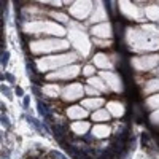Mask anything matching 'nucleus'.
<instances>
[{
	"instance_id": "26",
	"label": "nucleus",
	"mask_w": 159,
	"mask_h": 159,
	"mask_svg": "<svg viewBox=\"0 0 159 159\" xmlns=\"http://www.w3.org/2000/svg\"><path fill=\"white\" fill-rule=\"evenodd\" d=\"M16 94H18L19 97L22 96V89H21V88H18V89H16Z\"/></svg>"
},
{
	"instance_id": "15",
	"label": "nucleus",
	"mask_w": 159,
	"mask_h": 159,
	"mask_svg": "<svg viewBox=\"0 0 159 159\" xmlns=\"http://www.w3.org/2000/svg\"><path fill=\"white\" fill-rule=\"evenodd\" d=\"M43 92H45L46 96H49V97H57V94H59V86H57V84H49V86H45Z\"/></svg>"
},
{
	"instance_id": "6",
	"label": "nucleus",
	"mask_w": 159,
	"mask_h": 159,
	"mask_svg": "<svg viewBox=\"0 0 159 159\" xmlns=\"http://www.w3.org/2000/svg\"><path fill=\"white\" fill-rule=\"evenodd\" d=\"M102 76L105 78V80H107V81H108V84L115 89V91H119V89H121V83H119V78L115 75V73H102Z\"/></svg>"
},
{
	"instance_id": "1",
	"label": "nucleus",
	"mask_w": 159,
	"mask_h": 159,
	"mask_svg": "<svg viewBox=\"0 0 159 159\" xmlns=\"http://www.w3.org/2000/svg\"><path fill=\"white\" fill-rule=\"evenodd\" d=\"M157 61H159L157 56H148V57L145 56V57H139L135 61H132V64H134L139 70H148V69L154 67V65L157 64Z\"/></svg>"
},
{
	"instance_id": "7",
	"label": "nucleus",
	"mask_w": 159,
	"mask_h": 159,
	"mask_svg": "<svg viewBox=\"0 0 159 159\" xmlns=\"http://www.w3.org/2000/svg\"><path fill=\"white\" fill-rule=\"evenodd\" d=\"M67 115L72 119H83L86 116V110H83V107H70L67 110Z\"/></svg>"
},
{
	"instance_id": "24",
	"label": "nucleus",
	"mask_w": 159,
	"mask_h": 159,
	"mask_svg": "<svg viewBox=\"0 0 159 159\" xmlns=\"http://www.w3.org/2000/svg\"><path fill=\"white\" fill-rule=\"evenodd\" d=\"M52 16H54V18H57L59 21H67V16H64V15H57V13H54Z\"/></svg>"
},
{
	"instance_id": "20",
	"label": "nucleus",
	"mask_w": 159,
	"mask_h": 159,
	"mask_svg": "<svg viewBox=\"0 0 159 159\" xmlns=\"http://www.w3.org/2000/svg\"><path fill=\"white\" fill-rule=\"evenodd\" d=\"M147 103H148V107H151V108H157V107H159V96L150 97V99L147 100Z\"/></svg>"
},
{
	"instance_id": "14",
	"label": "nucleus",
	"mask_w": 159,
	"mask_h": 159,
	"mask_svg": "<svg viewBox=\"0 0 159 159\" xmlns=\"http://www.w3.org/2000/svg\"><path fill=\"white\" fill-rule=\"evenodd\" d=\"M92 119H94V121H108L110 113H108V110H97L92 115Z\"/></svg>"
},
{
	"instance_id": "13",
	"label": "nucleus",
	"mask_w": 159,
	"mask_h": 159,
	"mask_svg": "<svg viewBox=\"0 0 159 159\" xmlns=\"http://www.w3.org/2000/svg\"><path fill=\"white\" fill-rule=\"evenodd\" d=\"M88 83H89L92 88H97V89H100V91H107V89H108V86L103 84L102 80H100V78H96V76H91Z\"/></svg>"
},
{
	"instance_id": "23",
	"label": "nucleus",
	"mask_w": 159,
	"mask_h": 159,
	"mask_svg": "<svg viewBox=\"0 0 159 159\" xmlns=\"http://www.w3.org/2000/svg\"><path fill=\"white\" fill-rule=\"evenodd\" d=\"M151 121H153L154 124H159V111H156V113L151 116Z\"/></svg>"
},
{
	"instance_id": "16",
	"label": "nucleus",
	"mask_w": 159,
	"mask_h": 159,
	"mask_svg": "<svg viewBox=\"0 0 159 159\" xmlns=\"http://www.w3.org/2000/svg\"><path fill=\"white\" fill-rule=\"evenodd\" d=\"M147 16L153 21L159 19V7H148L147 8Z\"/></svg>"
},
{
	"instance_id": "2",
	"label": "nucleus",
	"mask_w": 159,
	"mask_h": 159,
	"mask_svg": "<svg viewBox=\"0 0 159 159\" xmlns=\"http://www.w3.org/2000/svg\"><path fill=\"white\" fill-rule=\"evenodd\" d=\"M83 86L81 84H70L64 89V99L65 100H76L78 97H81L83 96Z\"/></svg>"
},
{
	"instance_id": "8",
	"label": "nucleus",
	"mask_w": 159,
	"mask_h": 159,
	"mask_svg": "<svg viewBox=\"0 0 159 159\" xmlns=\"http://www.w3.org/2000/svg\"><path fill=\"white\" fill-rule=\"evenodd\" d=\"M94 64L100 69H111V64H110L108 57L105 54H96L94 56Z\"/></svg>"
},
{
	"instance_id": "21",
	"label": "nucleus",
	"mask_w": 159,
	"mask_h": 159,
	"mask_svg": "<svg viewBox=\"0 0 159 159\" xmlns=\"http://www.w3.org/2000/svg\"><path fill=\"white\" fill-rule=\"evenodd\" d=\"M94 72H96V70H94V67H91V65H86V67L83 69V73H84L86 76H91Z\"/></svg>"
},
{
	"instance_id": "11",
	"label": "nucleus",
	"mask_w": 159,
	"mask_h": 159,
	"mask_svg": "<svg viewBox=\"0 0 159 159\" xmlns=\"http://www.w3.org/2000/svg\"><path fill=\"white\" fill-rule=\"evenodd\" d=\"M70 127H72V130L75 132V134L83 135V134H86V130L89 129V123H81V121H78V123H73Z\"/></svg>"
},
{
	"instance_id": "12",
	"label": "nucleus",
	"mask_w": 159,
	"mask_h": 159,
	"mask_svg": "<svg viewBox=\"0 0 159 159\" xmlns=\"http://www.w3.org/2000/svg\"><path fill=\"white\" fill-rule=\"evenodd\" d=\"M102 103H103L102 99H88V100H83V107L89 108V110H94V108H99Z\"/></svg>"
},
{
	"instance_id": "19",
	"label": "nucleus",
	"mask_w": 159,
	"mask_h": 159,
	"mask_svg": "<svg viewBox=\"0 0 159 159\" xmlns=\"http://www.w3.org/2000/svg\"><path fill=\"white\" fill-rule=\"evenodd\" d=\"M97 8V13L94 15V18H92L91 21L94 22V21H100V19H105V11H103V8L102 7H96Z\"/></svg>"
},
{
	"instance_id": "18",
	"label": "nucleus",
	"mask_w": 159,
	"mask_h": 159,
	"mask_svg": "<svg viewBox=\"0 0 159 159\" xmlns=\"http://www.w3.org/2000/svg\"><path fill=\"white\" fill-rule=\"evenodd\" d=\"M154 89H159V80H151V81H148V86L145 88V92H151Z\"/></svg>"
},
{
	"instance_id": "25",
	"label": "nucleus",
	"mask_w": 159,
	"mask_h": 159,
	"mask_svg": "<svg viewBox=\"0 0 159 159\" xmlns=\"http://www.w3.org/2000/svg\"><path fill=\"white\" fill-rule=\"evenodd\" d=\"M86 92H88V94H91V96H97V91H94V88H86Z\"/></svg>"
},
{
	"instance_id": "3",
	"label": "nucleus",
	"mask_w": 159,
	"mask_h": 159,
	"mask_svg": "<svg viewBox=\"0 0 159 159\" xmlns=\"http://www.w3.org/2000/svg\"><path fill=\"white\" fill-rule=\"evenodd\" d=\"M57 48H67V43L65 42H37L32 45L34 51H42V49H57Z\"/></svg>"
},
{
	"instance_id": "22",
	"label": "nucleus",
	"mask_w": 159,
	"mask_h": 159,
	"mask_svg": "<svg viewBox=\"0 0 159 159\" xmlns=\"http://www.w3.org/2000/svg\"><path fill=\"white\" fill-rule=\"evenodd\" d=\"M94 43H96L97 46H102V48L110 46V42H102V40H99V38H94Z\"/></svg>"
},
{
	"instance_id": "4",
	"label": "nucleus",
	"mask_w": 159,
	"mask_h": 159,
	"mask_svg": "<svg viewBox=\"0 0 159 159\" xmlns=\"http://www.w3.org/2000/svg\"><path fill=\"white\" fill-rule=\"evenodd\" d=\"M78 67L75 65V67H70V69H64V70H59L57 73H51L48 78L49 80H54V78H70V76H75L78 75Z\"/></svg>"
},
{
	"instance_id": "5",
	"label": "nucleus",
	"mask_w": 159,
	"mask_h": 159,
	"mask_svg": "<svg viewBox=\"0 0 159 159\" xmlns=\"http://www.w3.org/2000/svg\"><path fill=\"white\" fill-rule=\"evenodd\" d=\"M92 34H94L96 37H103L107 38L111 35V25L110 24H102V25H96V27H92L91 30Z\"/></svg>"
},
{
	"instance_id": "9",
	"label": "nucleus",
	"mask_w": 159,
	"mask_h": 159,
	"mask_svg": "<svg viewBox=\"0 0 159 159\" xmlns=\"http://www.w3.org/2000/svg\"><path fill=\"white\" fill-rule=\"evenodd\" d=\"M108 113H111L113 116H121L124 113V107L119 102H110L108 103Z\"/></svg>"
},
{
	"instance_id": "10",
	"label": "nucleus",
	"mask_w": 159,
	"mask_h": 159,
	"mask_svg": "<svg viewBox=\"0 0 159 159\" xmlns=\"http://www.w3.org/2000/svg\"><path fill=\"white\" fill-rule=\"evenodd\" d=\"M92 134H94V137H97V139L108 137L110 135V127L108 126H96L94 129H92Z\"/></svg>"
},
{
	"instance_id": "17",
	"label": "nucleus",
	"mask_w": 159,
	"mask_h": 159,
	"mask_svg": "<svg viewBox=\"0 0 159 159\" xmlns=\"http://www.w3.org/2000/svg\"><path fill=\"white\" fill-rule=\"evenodd\" d=\"M126 7H127V3H121V8H124V10H123L124 13H127ZM129 16H130V18H134V19H139V10H137L135 7H130V10H129Z\"/></svg>"
}]
</instances>
